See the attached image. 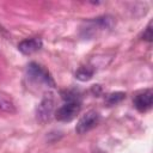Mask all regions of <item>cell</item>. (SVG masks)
Listing matches in <instances>:
<instances>
[{
	"label": "cell",
	"mask_w": 153,
	"mask_h": 153,
	"mask_svg": "<svg viewBox=\"0 0 153 153\" xmlns=\"http://www.w3.org/2000/svg\"><path fill=\"white\" fill-rule=\"evenodd\" d=\"M98 122H99V114L96 110H90L79 118L75 126V131L78 134H85L91 129H93L98 124Z\"/></svg>",
	"instance_id": "cell-5"
},
{
	"label": "cell",
	"mask_w": 153,
	"mask_h": 153,
	"mask_svg": "<svg viewBox=\"0 0 153 153\" xmlns=\"http://www.w3.org/2000/svg\"><path fill=\"white\" fill-rule=\"evenodd\" d=\"M112 25H114L112 18L110 16H103L87 22L86 27L82 29V31L85 32V37H93L99 31H105L106 29L112 27Z\"/></svg>",
	"instance_id": "cell-3"
},
{
	"label": "cell",
	"mask_w": 153,
	"mask_h": 153,
	"mask_svg": "<svg viewBox=\"0 0 153 153\" xmlns=\"http://www.w3.org/2000/svg\"><path fill=\"white\" fill-rule=\"evenodd\" d=\"M80 109H81L80 100L66 102L55 111V118L60 122H71L76 117Z\"/></svg>",
	"instance_id": "cell-4"
},
{
	"label": "cell",
	"mask_w": 153,
	"mask_h": 153,
	"mask_svg": "<svg viewBox=\"0 0 153 153\" xmlns=\"http://www.w3.org/2000/svg\"><path fill=\"white\" fill-rule=\"evenodd\" d=\"M0 111L7 112V114H13L16 112V106L10 97H7L5 93L0 92Z\"/></svg>",
	"instance_id": "cell-8"
},
{
	"label": "cell",
	"mask_w": 153,
	"mask_h": 153,
	"mask_svg": "<svg viewBox=\"0 0 153 153\" xmlns=\"http://www.w3.org/2000/svg\"><path fill=\"white\" fill-rule=\"evenodd\" d=\"M43 45V42L39 37H31L23 39L18 44V50L24 55H31L36 51H38Z\"/></svg>",
	"instance_id": "cell-7"
},
{
	"label": "cell",
	"mask_w": 153,
	"mask_h": 153,
	"mask_svg": "<svg viewBox=\"0 0 153 153\" xmlns=\"http://www.w3.org/2000/svg\"><path fill=\"white\" fill-rule=\"evenodd\" d=\"M133 103H134L135 109L140 112H145V111L149 110L152 108V104H153V92H152V90H146V91L136 94Z\"/></svg>",
	"instance_id": "cell-6"
},
{
	"label": "cell",
	"mask_w": 153,
	"mask_h": 153,
	"mask_svg": "<svg viewBox=\"0 0 153 153\" xmlns=\"http://www.w3.org/2000/svg\"><path fill=\"white\" fill-rule=\"evenodd\" d=\"M93 74H94V69L91 66H81L75 72V78L80 81H88L90 79H92Z\"/></svg>",
	"instance_id": "cell-9"
},
{
	"label": "cell",
	"mask_w": 153,
	"mask_h": 153,
	"mask_svg": "<svg viewBox=\"0 0 153 153\" xmlns=\"http://www.w3.org/2000/svg\"><path fill=\"white\" fill-rule=\"evenodd\" d=\"M142 38L147 42H151L152 41V29H151V23L148 24V26L145 29L143 33H142Z\"/></svg>",
	"instance_id": "cell-11"
},
{
	"label": "cell",
	"mask_w": 153,
	"mask_h": 153,
	"mask_svg": "<svg viewBox=\"0 0 153 153\" xmlns=\"http://www.w3.org/2000/svg\"><path fill=\"white\" fill-rule=\"evenodd\" d=\"M124 98H126L124 92H112L105 97V104L108 106H112V105H116L120 102H122Z\"/></svg>",
	"instance_id": "cell-10"
},
{
	"label": "cell",
	"mask_w": 153,
	"mask_h": 153,
	"mask_svg": "<svg viewBox=\"0 0 153 153\" xmlns=\"http://www.w3.org/2000/svg\"><path fill=\"white\" fill-rule=\"evenodd\" d=\"M55 110V99L53 93H47L39 102L36 109V118L39 123L44 124L50 121Z\"/></svg>",
	"instance_id": "cell-1"
},
{
	"label": "cell",
	"mask_w": 153,
	"mask_h": 153,
	"mask_svg": "<svg viewBox=\"0 0 153 153\" xmlns=\"http://www.w3.org/2000/svg\"><path fill=\"white\" fill-rule=\"evenodd\" d=\"M26 72H27V75L30 79H32L35 82H38V84H45L48 85L49 87H54L55 86V82L51 78V75L49 74V72L43 68L41 65L36 63V62H31L27 68H26Z\"/></svg>",
	"instance_id": "cell-2"
}]
</instances>
